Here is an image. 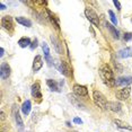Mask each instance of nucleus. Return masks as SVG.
I'll return each mask as SVG.
<instances>
[{"label": "nucleus", "mask_w": 132, "mask_h": 132, "mask_svg": "<svg viewBox=\"0 0 132 132\" xmlns=\"http://www.w3.org/2000/svg\"><path fill=\"white\" fill-rule=\"evenodd\" d=\"M100 76L103 80V82L109 87H114L115 86V78H114V73L112 68L107 63H104L101 65L100 68Z\"/></svg>", "instance_id": "1"}, {"label": "nucleus", "mask_w": 132, "mask_h": 132, "mask_svg": "<svg viewBox=\"0 0 132 132\" xmlns=\"http://www.w3.org/2000/svg\"><path fill=\"white\" fill-rule=\"evenodd\" d=\"M42 67H43V60H42V56L36 55L34 58V62H33V71H34V72H37Z\"/></svg>", "instance_id": "12"}, {"label": "nucleus", "mask_w": 132, "mask_h": 132, "mask_svg": "<svg viewBox=\"0 0 132 132\" xmlns=\"http://www.w3.org/2000/svg\"><path fill=\"white\" fill-rule=\"evenodd\" d=\"M22 112L24 115H28L29 112H31V102L26 101L24 102V104L22 105Z\"/></svg>", "instance_id": "19"}, {"label": "nucleus", "mask_w": 132, "mask_h": 132, "mask_svg": "<svg viewBox=\"0 0 132 132\" xmlns=\"http://www.w3.org/2000/svg\"><path fill=\"white\" fill-rule=\"evenodd\" d=\"M73 93L79 97H86L88 95V89H87L86 86L76 84V85H73Z\"/></svg>", "instance_id": "7"}, {"label": "nucleus", "mask_w": 132, "mask_h": 132, "mask_svg": "<svg viewBox=\"0 0 132 132\" xmlns=\"http://www.w3.org/2000/svg\"><path fill=\"white\" fill-rule=\"evenodd\" d=\"M130 93H131V88L130 87H123L122 89H120V90L116 92V98L120 101H125L128 100L129 97H130Z\"/></svg>", "instance_id": "6"}, {"label": "nucleus", "mask_w": 132, "mask_h": 132, "mask_svg": "<svg viewBox=\"0 0 132 132\" xmlns=\"http://www.w3.org/2000/svg\"><path fill=\"white\" fill-rule=\"evenodd\" d=\"M16 22L18 24H22V25L26 26V27H31L32 26V22L25 17H16Z\"/></svg>", "instance_id": "17"}, {"label": "nucleus", "mask_w": 132, "mask_h": 132, "mask_svg": "<svg viewBox=\"0 0 132 132\" xmlns=\"http://www.w3.org/2000/svg\"><path fill=\"white\" fill-rule=\"evenodd\" d=\"M114 124L116 125V128L122 132H132V128L128 123L121 121V120H114Z\"/></svg>", "instance_id": "9"}, {"label": "nucleus", "mask_w": 132, "mask_h": 132, "mask_svg": "<svg viewBox=\"0 0 132 132\" xmlns=\"http://www.w3.org/2000/svg\"><path fill=\"white\" fill-rule=\"evenodd\" d=\"M15 119H16L17 125H18V127H19L20 129H23V127H24V123H23V121H22V119H20V116H19L18 112H17V113H15Z\"/></svg>", "instance_id": "23"}, {"label": "nucleus", "mask_w": 132, "mask_h": 132, "mask_svg": "<svg viewBox=\"0 0 132 132\" xmlns=\"http://www.w3.org/2000/svg\"><path fill=\"white\" fill-rule=\"evenodd\" d=\"M55 65H56V68H58V70L62 75H64V76L70 77L71 75H72L71 68L69 67V64L67 63V62H64V61H56V64Z\"/></svg>", "instance_id": "3"}, {"label": "nucleus", "mask_w": 132, "mask_h": 132, "mask_svg": "<svg viewBox=\"0 0 132 132\" xmlns=\"http://www.w3.org/2000/svg\"><path fill=\"white\" fill-rule=\"evenodd\" d=\"M85 15H86L87 19H88L90 23L94 24L95 26H98V25H100L98 16H97V14H96L93 9H90V8H86V9H85Z\"/></svg>", "instance_id": "4"}, {"label": "nucleus", "mask_w": 132, "mask_h": 132, "mask_svg": "<svg viewBox=\"0 0 132 132\" xmlns=\"http://www.w3.org/2000/svg\"><path fill=\"white\" fill-rule=\"evenodd\" d=\"M73 122L76 123V124H82L81 119H79V118H75V119H73Z\"/></svg>", "instance_id": "28"}, {"label": "nucleus", "mask_w": 132, "mask_h": 132, "mask_svg": "<svg viewBox=\"0 0 132 132\" xmlns=\"http://www.w3.org/2000/svg\"><path fill=\"white\" fill-rule=\"evenodd\" d=\"M0 76L2 79H7L10 76V67L8 63H2L0 68Z\"/></svg>", "instance_id": "11"}, {"label": "nucleus", "mask_w": 132, "mask_h": 132, "mask_svg": "<svg viewBox=\"0 0 132 132\" xmlns=\"http://www.w3.org/2000/svg\"><path fill=\"white\" fill-rule=\"evenodd\" d=\"M46 84H47V86L50 87V89H51L52 92H60L59 86H58V82H56L55 80L47 79V80H46Z\"/></svg>", "instance_id": "16"}, {"label": "nucleus", "mask_w": 132, "mask_h": 132, "mask_svg": "<svg viewBox=\"0 0 132 132\" xmlns=\"http://www.w3.org/2000/svg\"><path fill=\"white\" fill-rule=\"evenodd\" d=\"M51 41H52V43L54 44V49L58 53H62V50H61V43H60V41L56 38L54 35H51Z\"/></svg>", "instance_id": "15"}, {"label": "nucleus", "mask_w": 132, "mask_h": 132, "mask_svg": "<svg viewBox=\"0 0 132 132\" xmlns=\"http://www.w3.org/2000/svg\"><path fill=\"white\" fill-rule=\"evenodd\" d=\"M93 98H94V102L97 106H100L101 109H103V110H107V103H109V102L106 101L105 96L102 94L101 92L94 90V93H93Z\"/></svg>", "instance_id": "2"}, {"label": "nucleus", "mask_w": 132, "mask_h": 132, "mask_svg": "<svg viewBox=\"0 0 132 132\" xmlns=\"http://www.w3.org/2000/svg\"><path fill=\"white\" fill-rule=\"evenodd\" d=\"M32 96L34 98H36L37 102L40 103V102L42 101V94H41V86H40V84L38 82H35V84H33L32 85Z\"/></svg>", "instance_id": "8"}, {"label": "nucleus", "mask_w": 132, "mask_h": 132, "mask_svg": "<svg viewBox=\"0 0 132 132\" xmlns=\"http://www.w3.org/2000/svg\"><path fill=\"white\" fill-rule=\"evenodd\" d=\"M122 109V105L119 102H109L107 103V110H111L113 112H120Z\"/></svg>", "instance_id": "13"}, {"label": "nucleus", "mask_w": 132, "mask_h": 132, "mask_svg": "<svg viewBox=\"0 0 132 132\" xmlns=\"http://www.w3.org/2000/svg\"><path fill=\"white\" fill-rule=\"evenodd\" d=\"M113 4H114V6H115L116 8H118V10H121V4H120L119 1H116L115 0V1H113Z\"/></svg>", "instance_id": "26"}, {"label": "nucleus", "mask_w": 132, "mask_h": 132, "mask_svg": "<svg viewBox=\"0 0 132 132\" xmlns=\"http://www.w3.org/2000/svg\"><path fill=\"white\" fill-rule=\"evenodd\" d=\"M18 44H19L20 47H26V46H28L29 44H31V40H29L28 37H22L18 41Z\"/></svg>", "instance_id": "22"}, {"label": "nucleus", "mask_w": 132, "mask_h": 132, "mask_svg": "<svg viewBox=\"0 0 132 132\" xmlns=\"http://www.w3.org/2000/svg\"><path fill=\"white\" fill-rule=\"evenodd\" d=\"M46 13H47V15H49V18H50V20H51V23L53 24V26L56 28V29H60V27H59V23H58V19L55 18V16L53 15L51 11L49 10V9H46Z\"/></svg>", "instance_id": "21"}, {"label": "nucleus", "mask_w": 132, "mask_h": 132, "mask_svg": "<svg viewBox=\"0 0 132 132\" xmlns=\"http://www.w3.org/2000/svg\"><path fill=\"white\" fill-rule=\"evenodd\" d=\"M4 119H5V113L1 112V120H4Z\"/></svg>", "instance_id": "31"}, {"label": "nucleus", "mask_w": 132, "mask_h": 132, "mask_svg": "<svg viewBox=\"0 0 132 132\" xmlns=\"http://www.w3.org/2000/svg\"><path fill=\"white\" fill-rule=\"evenodd\" d=\"M119 56L120 58H129V56H132V47H125V49L121 50L119 52Z\"/></svg>", "instance_id": "14"}, {"label": "nucleus", "mask_w": 132, "mask_h": 132, "mask_svg": "<svg viewBox=\"0 0 132 132\" xmlns=\"http://www.w3.org/2000/svg\"><path fill=\"white\" fill-rule=\"evenodd\" d=\"M1 25L6 31H8L9 33L14 32V23H13V18L10 16H5L1 19Z\"/></svg>", "instance_id": "5"}, {"label": "nucleus", "mask_w": 132, "mask_h": 132, "mask_svg": "<svg viewBox=\"0 0 132 132\" xmlns=\"http://www.w3.org/2000/svg\"><path fill=\"white\" fill-rule=\"evenodd\" d=\"M0 52H1V53H0V56H2V55H4V53H5L4 47H1V49H0Z\"/></svg>", "instance_id": "29"}, {"label": "nucleus", "mask_w": 132, "mask_h": 132, "mask_svg": "<svg viewBox=\"0 0 132 132\" xmlns=\"http://www.w3.org/2000/svg\"><path fill=\"white\" fill-rule=\"evenodd\" d=\"M36 46H37V40H36V38H35V40L33 41L32 45H31V49H32V50H34V49H35V47H36Z\"/></svg>", "instance_id": "27"}, {"label": "nucleus", "mask_w": 132, "mask_h": 132, "mask_svg": "<svg viewBox=\"0 0 132 132\" xmlns=\"http://www.w3.org/2000/svg\"><path fill=\"white\" fill-rule=\"evenodd\" d=\"M109 14H110V17H111V20H112V23L114 24V25H118V19H116L115 15H114V13L112 10H109Z\"/></svg>", "instance_id": "24"}, {"label": "nucleus", "mask_w": 132, "mask_h": 132, "mask_svg": "<svg viewBox=\"0 0 132 132\" xmlns=\"http://www.w3.org/2000/svg\"><path fill=\"white\" fill-rule=\"evenodd\" d=\"M42 47H43V52H44V55H45V58L47 60V63H49V65H51V61H52V59H51V56H50V49H49V46H47L46 43H43Z\"/></svg>", "instance_id": "18"}, {"label": "nucleus", "mask_w": 132, "mask_h": 132, "mask_svg": "<svg viewBox=\"0 0 132 132\" xmlns=\"http://www.w3.org/2000/svg\"><path fill=\"white\" fill-rule=\"evenodd\" d=\"M71 132H77V131H71Z\"/></svg>", "instance_id": "32"}, {"label": "nucleus", "mask_w": 132, "mask_h": 132, "mask_svg": "<svg viewBox=\"0 0 132 132\" xmlns=\"http://www.w3.org/2000/svg\"><path fill=\"white\" fill-rule=\"evenodd\" d=\"M123 38H124V41H125V42L130 41L131 38H132V33H125L124 36H123Z\"/></svg>", "instance_id": "25"}, {"label": "nucleus", "mask_w": 132, "mask_h": 132, "mask_svg": "<svg viewBox=\"0 0 132 132\" xmlns=\"http://www.w3.org/2000/svg\"><path fill=\"white\" fill-rule=\"evenodd\" d=\"M105 26H106V28H107V29H110V32L112 33V35H113V37H114V38H119V37H120L119 31H118L116 28H114L110 23H106V22H105Z\"/></svg>", "instance_id": "20"}, {"label": "nucleus", "mask_w": 132, "mask_h": 132, "mask_svg": "<svg viewBox=\"0 0 132 132\" xmlns=\"http://www.w3.org/2000/svg\"><path fill=\"white\" fill-rule=\"evenodd\" d=\"M130 84H132V77H121L115 80V86H124L128 87Z\"/></svg>", "instance_id": "10"}, {"label": "nucleus", "mask_w": 132, "mask_h": 132, "mask_svg": "<svg viewBox=\"0 0 132 132\" xmlns=\"http://www.w3.org/2000/svg\"><path fill=\"white\" fill-rule=\"evenodd\" d=\"M6 9V6L4 4H1V10H5Z\"/></svg>", "instance_id": "30"}]
</instances>
